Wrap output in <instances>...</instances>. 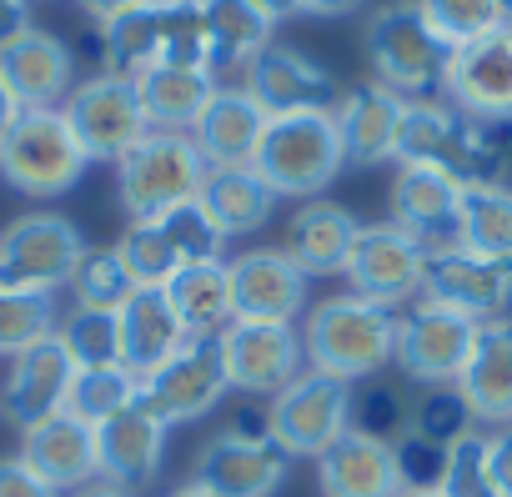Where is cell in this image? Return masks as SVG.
Masks as SVG:
<instances>
[{"label":"cell","instance_id":"obj_2","mask_svg":"<svg viewBox=\"0 0 512 497\" xmlns=\"http://www.w3.org/2000/svg\"><path fill=\"white\" fill-rule=\"evenodd\" d=\"M397 307L367 302L357 292H337L322 297L307 317H302V347H307V367L322 377H337L347 387L382 377L387 367H397Z\"/></svg>","mask_w":512,"mask_h":497},{"label":"cell","instance_id":"obj_22","mask_svg":"<svg viewBox=\"0 0 512 497\" xmlns=\"http://www.w3.org/2000/svg\"><path fill=\"white\" fill-rule=\"evenodd\" d=\"M267 111L256 106V96L246 86H216L211 106L201 111V121L191 126V141L206 161V171H236V166H251L256 146H262V131H267Z\"/></svg>","mask_w":512,"mask_h":497},{"label":"cell","instance_id":"obj_37","mask_svg":"<svg viewBox=\"0 0 512 497\" xmlns=\"http://www.w3.org/2000/svg\"><path fill=\"white\" fill-rule=\"evenodd\" d=\"M116 257H121V267L131 272L136 292H166V287L176 282V272L186 267V262L176 257L171 236L161 231V221H131V226L121 231V241H116Z\"/></svg>","mask_w":512,"mask_h":497},{"label":"cell","instance_id":"obj_30","mask_svg":"<svg viewBox=\"0 0 512 497\" xmlns=\"http://www.w3.org/2000/svg\"><path fill=\"white\" fill-rule=\"evenodd\" d=\"M216 86H221L216 71H191V66H156V71L136 76L146 126L151 131H176V136H191V126L211 106Z\"/></svg>","mask_w":512,"mask_h":497},{"label":"cell","instance_id":"obj_26","mask_svg":"<svg viewBox=\"0 0 512 497\" xmlns=\"http://www.w3.org/2000/svg\"><path fill=\"white\" fill-rule=\"evenodd\" d=\"M402 111L407 101L377 81H362V86H347L342 101H337V131H342V151H347V166H382L397 156V126H402Z\"/></svg>","mask_w":512,"mask_h":497},{"label":"cell","instance_id":"obj_23","mask_svg":"<svg viewBox=\"0 0 512 497\" xmlns=\"http://www.w3.org/2000/svg\"><path fill=\"white\" fill-rule=\"evenodd\" d=\"M21 462L66 497L96 482V427L76 422L71 412H51L21 432Z\"/></svg>","mask_w":512,"mask_h":497},{"label":"cell","instance_id":"obj_20","mask_svg":"<svg viewBox=\"0 0 512 497\" xmlns=\"http://www.w3.org/2000/svg\"><path fill=\"white\" fill-rule=\"evenodd\" d=\"M71 377H76V362L66 357V347L56 337L6 357V377H0V417L26 432L31 422H41V417L66 407Z\"/></svg>","mask_w":512,"mask_h":497},{"label":"cell","instance_id":"obj_21","mask_svg":"<svg viewBox=\"0 0 512 497\" xmlns=\"http://www.w3.org/2000/svg\"><path fill=\"white\" fill-rule=\"evenodd\" d=\"M457 206H462V181L437 171V166H417L402 161L387 191V221H397L402 231H412L427 246H447L457 236Z\"/></svg>","mask_w":512,"mask_h":497},{"label":"cell","instance_id":"obj_9","mask_svg":"<svg viewBox=\"0 0 512 497\" xmlns=\"http://www.w3.org/2000/svg\"><path fill=\"white\" fill-rule=\"evenodd\" d=\"M477 332L482 322L417 297L412 307H402L397 322V372L412 387H452L477 347Z\"/></svg>","mask_w":512,"mask_h":497},{"label":"cell","instance_id":"obj_24","mask_svg":"<svg viewBox=\"0 0 512 497\" xmlns=\"http://www.w3.org/2000/svg\"><path fill=\"white\" fill-rule=\"evenodd\" d=\"M166 432L171 427L156 422L141 402L116 412L111 422L96 427V477H106V482H116L126 492L146 487L156 477L161 457H166Z\"/></svg>","mask_w":512,"mask_h":497},{"label":"cell","instance_id":"obj_13","mask_svg":"<svg viewBox=\"0 0 512 497\" xmlns=\"http://www.w3.org/2000/svg\"><path fill=\"white\" fill-rule=\"evenodd\" d=\"M216 347L236 397H277L307 372L302 327L292 322H231Z\"/></svg>","mask_w":512,"mask_h":497},{"label":"cell","instance_id":"obj_38","mask_svg":"<svg viewBox=\"0 0 512 497\" xmlns=\"http://www.w3.org/2000/svg\"><path fill=\"white\" fill-rule=\"evenodd\" d=\"M56 327H61L56 297L0 282V357H16V352L56 337Z\"/></svg>","mask_w":512,"mask_h":497},{"label":"cell","instance_id":"obj_58","mask_svg":"<svg viewBox=\"0 0 512 497\" xmlns=\"http://www.w3.org/2000/svg\"><path fill=\"white\" fill-rule=\"evenodd\" d=\"M502 21L512 26V0H502Z\"/></svg>","mask_w":512,"mask_h":497},{"label":"cell","instance_id":"obj_35","mask_svg":"<svg viewBox=\"0 0 512 497\" xmlns=\"http://www.w3.org/2000/svg\"><path fill=\"white\" fill-rule=\"evenodd\" d=\"M472 252L487 257H507L512 262V186H462V206H457V236Z\"/></svg>","mask_w":512,"mask_h":497},{"label":"cell","instance_id":"obj_41","mask_svg":"<svg viewBox=\"0 0 512 497\" xmlns=\"http://www.w3.org/2000/svg\"><path fill=\"white\" fill-rule=\"evenodd\" d=\"M417 6H422L432 36H437L447 51L472 46V41H482L487 31L507 26V21H502V0H417Z\"/></svg>","mask_w":512,"mask_h":497},{"label":"cell","instance_id":"obj_54","mask_svg":"<svg viewBox=\"0 0 512 497\" xmlns=\"http://www.w3.org/2000/svg\"><path fill=\"white\" fill-rule=\"evenodd\" d=\"M66 497H136V492H126V487H116V482L96 477V482H86V487H76V492H66Z\"/></svg>","mask_w":512,"mask_h":497},{"label":"cell","instance_id":"obj_3","mask_svg":"<svg viewBox=\"0 0 512 497\" xmlns=\"http://www.w3.org/2000/svg\"><path fill=\"white\" fill-rule=\"evenodd\" d=\"M251 171L262 176L277 196L317 201L342 171V131L332 111H302V116H272L262 131V146L251 156Z\"/></svg>","mask_w":512,"mask_h":497},{"label":"cell","instance_id":"obj_19","mask_svg":"<svg viewBox=\"0 0 512 497\" xmlns=\"http://www.w3.org/2000/svg\"><path fill=\"white\" fill-rule=\"evenodd\" d=\"M0 81L21 101V111L66 106V96L76 86V56L61 36L26 26L11 41H0Z\"/></svg>","mask_w":512,"mask_h":497},{"label":"cell","instance_id":"obj_16","mask_svg":"<svg viewBox=\"0 0 512 497\" xmlns=\"http://www.w3.org/2000/svg\"><path fill=\"white\" fill-rule=\"evenodd\" d=\"M442 101L472 121L512 126V26H497L482 41L457 46L447 56Z\"/></svg>","mask_w":512,"mask_h":497},{"label":"cell","instance_id":"obj_17","mask_svg":"<svg viewBox=\"0 0 512 497\" xmlns=\"http://www.w3.org/2000/svg\"><path fill=\"white\" fill-rule=\"evenodd\" d=\"M241 86L256 96L267 116H302V111H337L342 101V81L312 61L307 51L287 46V41H272L262 56H256L246 71H241Z\"/></svg>","mask_w":512,"mask_h":497},{"label":"cell","instance_id":"obj_42","mask_svg":"<svg viewBox=\"0 0 512 497\" xmlns=\"http://www.w3.org/2000/svg\"><path fill=\"white\" fill-rule=\"evenodd\" d=\"M161 221V231L171 236V246H176V257L191 267V262H226V231L206 216V206L201 201H181V206H171L166 216H156Z\"/></svg>","mask_w":512,"mask_h":497},{"label":"cell","instance_id":"obj_8","mask_svg":"<svg viewBox=\"0 0 512 497\" xmlns=\"http://www.w3.org/2000/svg\"><path fill=\"white\" fill-rule=\"evenodd\" d=\"M427 252L432 246L417 241L412 231H402L397 221H362V231L352 241V257L342 267L347 292L402 312V307H412L422 297Z\"/></svg>","mask_w":512,"mask_h":497},{"label":"cell","instance_id":"obj_51","mask_svg":"<svg viewBox=\"0 0 512 497\" xmlns=\"http://www.w3.org/2000/svg\"><path fill=\"white\" fill-rule=\"evenodd\" d=\"M76 6H81L96 26H106V21H116V16H126V11L146 6V0H76Z\"/></svg>","mask_w":512,"mask_h":497},{"label":"cell","instance_id":"obj_31","mask_svg":"<svg viewBox=\"0 0 512 497\" xmlns=\"http://www.w3.org/2000/svg\"><path fill=\"white\" fill-rule=\"evenodd\" d=\"M201 21L211 46V71H246L277 41V21L262 16L251 0H201Z\"/></svg>","mask_w":512,"mask_h":497},{"label":"cell","instance_id":"obj_7","mask_svg":"<svg viewBox=\"0 0 512 497\" xmlns=\"http://www.w3.org/2000/svg\"><path fill=\"white\" fill-rule=\"evenodd\" d=\"M91 252L81 226L61 211H21L0 226V282L56 297Z\"/></svg>","mask_w":512,"mask_h":497},{"label":"cell","instance_id":"obj_47","mask_svg":"<svg viewBox=\"0 0 512 497\" xmlns=\"http://www.w3.org/2000/svg\"><path fill=\"white\" fill-rule=\"evenodd\" d=\"M226 437H246V442H272V397H236L226 427Z\"/></svg>","mask_w":512,"mask_h":497},{"label":"cell","instance_id":"obj_18","mask_svg":"<svg viewBox=\"0 0 512 497\" xmlns=\"http://www.w3.org/2000/svg\"><path fill=\"white\" fill-rule=\"evenodd\" d=\"M287 467L292 457L277 442H246V437L211 432L191 457V482H201L216 497H272L287 482Z\"/></svg>","mask_w":512,"mask_h":497},{"label":"cell","instance_id":"obj_14","mask_svg":"<svg viewBox=\"0 0 512 497\" xmlns=\"http://www.w3.org/2000/svg\"><path fill=\"white\" fill-rule=\"evenodd\" d=\"M422 297L447 307V312H462L472 322H492L512 307V262L472 252V246H462V241L432 246Z\"/></svg>","mask_w":512,"mask_h":497},{"label":"cell","instance_id":"obj_1","mask_svg":"<svg viewBox=\"0 0 512 497\" xmlns=\"http://www.w3.org/2000/svg\"><path fill=\"white\" fill-rule=\"evenodd\" d=\"M392 161L397 166L402 161L437 166V171L457 176L462 186H497V181H507V166H512V136L497 121H472L437 96H417L402 111Z\"/></svg>","mask_w":512,"mask_h":497},{"label":"cell","instance_id":"obj_4","mask_svg":"<svg viewBox=\"0 0 512 497\" xmlns=\"http://www.w3.org/2000/svg\"><path fill=\"white\" fill-rule=\"evenodd\" d=\"M362 56L377 86L397 91L402 101H417V96L442 91V71L452 51L432 36L417 0H392V6H377L367 16Z\"/></svg>","mask_w":512,"mask_h":497},{"label":"cell","instance_id":"obj_55","mask_svg":"<svg viewBox=\"0 0 512 497\" xmlns=\"http://www.w3.org/2000/svg\"><path fill=\"white\" fill-rule=\"evenodd\" d=\"M16 116H21V101L6 91V81H0V136H6V126H11Z\"/></svg>","mask_w":512,"mask_h":497},{"label":"cell","instance_id":"obj_36","mask_svg":"<svg viewBox=\"0 0 512 497\" xmlns=\"http://www.w3.org/2000/svg\"><path fill=\"white\" fill-rule=\"evenodd\" d=\"M136 397H141V377L126 372L121 362H116V367H76L61 412H71V417L86 422V427H101V422H111L116 412L136 407Z\"/></svg>","mask_w":512,"mask_h":497},{"label":"cell","instance_id":"obj_53","mask_svg":"<svg viewBox=\"0 0 512 497\" xmlns=\"http://www.w3.org/2000/svg\"><path fill=\"white\" fill-rule=\"evenodd\" d=\"M251 6L262 11V16H272L277 26H282V21H292V16H302V0H251Z\"/></svg>","mask_w":512,"mask_h":497},{"label":"cell","instance_id":"obj_6","mask_svg":"<svg viewBox=\"0 0 512 497\" xmlns=\"http://www.w3.org/2000/svg\"><path fill=\"white\" fill-rule=\"evenodd\" d=\"M206 181V161L191 136L176 131H146L121 161H116V191L121 211L131 221H156L181 201H196Z\"/></svg>","mask_w":512,"mask_h":497},{"label":"cell","instance_id":"obj_27","mask_svg":"<svg viewBox=\"0 0 512 497\" xmlns=\"http://www.w3.org/2000/svg\"><path fill=\"white\" fill-rule=\"evenodd\" d=\"M452 387L472 407V422H482V427L512 422V322L507 317L482 322L477 347H472V357H467V367Z\"/></svg>","mask_w":512,"mask_h":497},{"label":"cell","instance_id":"obj_46","mask_svg":"<svg viewBox=\"0 0 512 497\" xmlns=\"http://www.w3.org/2000/svg\"><path fill=\"white\" fill-rule=\"evenodd\" d=\"M392 457H397L402 487H442V472H447V447L442 442H427V437L407 432V437L392 442Z\"/></svg>","mask_w":512,"mask_h":497},{"label":"cell","instance_id":"obj_12","mask_svg":"<svg viewBox=\"0 0 512 497\" xmlns=\"http://www.w3.org/2000/svg\"><path fill=\"white\" fill-rule=\"evenodd\" d=\"M352 427V387L322 372H302L272 397V442L292 462H317Z\"/></svg>","mask_w":512,"mask_h":497},{"label":"cell","instance_id":"obj_28","mask_svg":"<svg viewBox=\"0 0 512 497\" xmlns=\"http://www.w3.org/2000/svg\"><path fill=\"white\" fill-rule=\"evenodd\" d=\"M362 221L342 206V201H302L292 226H287V252L297 257V267L307 277H342L347 257H352V241H357Z\"/></svg>","mask_w":512,"mask_h":497},{"label":"cell","instance_id":"obj_44","mask_svg":"<svg viewBox=\"0 0 512 497\" xmlns=\"http://www.w3.org/2000/svg\"><path fill=\"white\" fill-rule=\"evenodd\" d=\"M352 432H367L382 442L407 437L412 432V397L397 387H377V382L352 392Z\"/></svg>","mask_w":512,"mask_h":497},{"label":"cell","instance_id":"obj_50","mask_svg":"<svg viewBox=\"0 0 512 497\" xmlns=\"http://www.w3.org/2000/svg\"><path fill=\"white\" fill-rule=\"evenodd\" d=\"M26 26H31V0H0V41H11Z\"/></svg>","mask_w":512,"mask_h":497},{"label":"cell","instance_id":"obj_48","mask_svg":"<svg viewBox=\"0 0 512 497\" xmlns=\"http://www.w3.org/2000/svg\"><path fill=\"white\" fill-rule=\"evenodd\" d=\"M0 497H61V492L46 477H36L16 452V457H0Z\"/></svg>","mask_w":512,"mask_h":497},{"label":"cell","instance_id":"obj_39","mask_svg":"<svg viewBox=\"0 0 512 497\" xmlns=\"http://www.w3.org/2000/svg\"><path fill=\"white\" fill-rule=\"evenodd\" d=\"M131 297H136V282L121 267L116 246H91L76 267V277H71V302L81 312H121Z\"/></svg>","mask_w":512,"mask_h":497},{"label":"cell","instance_id":"obj_5","mask_svg":"<svg viewBox=\"0 0 512 497\" xmlns=\"http://www.w3.org/2000/svg\"><path fill=\"white\" fill-rule=\"evenodd\" d=\"M86 166L91 156L81 151L61 106L21 111L0 136V181L21 196H36V201L66 196L86 176Z\"/></svg>","mask_w":512,"mask_h":497},{"label":"cell","instance_id":"obj_33","mask_svg":"<svg viewBox=\"0 0 512 497\" xmlns=\"http://www.w3.org/2000/svg\"><path fill=\"white\" fill-rule=\"evenodd\" d=\"M101 71H116V76H146L166 61V6L161 0H146V6L116 16L101 26Z\"/></svg>","mask_w":512,"mask_h":497},{"label":"cell","instance_id":"obj_57","mask_svg":"<svg viewBox=\"0 0 512 497\" xmlns=\"http://www.w3.org/2000/svg\"><path fill=\"white\" fill-rule=\"evenodd\" d=\"M397 497H442V492H437V487H402Z\"/></svg>","mask_w":512,"mask_h":497},{"label":"cell","instance_id":"obj_45","mask_svg":"<svg viewBox=\"0 0 512 497\" xmlns=\"http://www.w3.org/2000/svg\"><path fill=\"white\" fill-rule=\"evenodd\" d=\"M442 497H497L492 467H487V432H467L447 447V472H442Z\"/></svg>","mask_w":512,"mask_h":497},{"label":"cell","instance_id":"obj_40","mask_svg":"<svg viewBox=\"0 0 512 497\" xmlns=\"http://www.w3.org/2000/svg\"><path fill=\"white\" fill-rule=\"evenodd\" d=\"M56 342L66 347V357L76 367H116L121 362V317L71 307L56 327Z\"/></svg>","mask_w":512,"mask_h":497},{"label":"cell","instance_id":"obj_43","mask_svg":"<svg viewBox=\"0 0 512 497\" xmlns=\"http://www.w3.org/2000/svg\"><path fill=\"white\" fill-rule=\"evenodd\" d=\"M412 432L452 447L457 437L472 432V407L462 402L457 387H417L412 392Z\"/></svg>","mask_w":512,"mask_h":497},{"label":"cell","instance_id":"obj_59","mask_svg":"<svg viewBox=\"0 0 512 497\" xmlns=\"http://www.w3.org/2000/svg\"><path fill=\"white\" fill-rule=\"evenodd\" d=\"M176 6H191V0H176Z\"/></svg>","mask_w":512,"mask_h":497},{"label":"cell","instance_id":"obj_11","mask_svg":"<svg viewBox=\"0 0 512 497\" xmlns=\"http://www.w3.org/2000/svg\"><path fill=\"white\" fill-rule=\"evenodd\" d=\"M61 111H66L81 151L91 161H111V166L151 131L146 126V111H141L136 81L131 76H116V71H96V76L76 81Z\"/></svg>","mask_w":512,"mask_h":497},{"label":"cell","instance_id":"obj_52","mask_svg":"<svg viewBox=\"0 0 512 497\" xmlns=\"http://www.w3.org/2000/svg\"><path fill=\"white\" fill-rule=\"evenodd\" d=\"M362 11V0H302V16H317V21H342Z\"/></svg>","mask_w":512,"mask_h":497},{"label":"cell","instance_id":"obj_25","mask_svg":"<svg viewBox=\"0 0 512 497\" xmlns=\"http://www.w3.org/2000/svg\"><path fill=\"white\" fill-rule=\"evenodd\" d=\"M312 467H317V492L322 497H397L402 492L392 442L352 432V427Z\"/></svg>","mask_w":512,"mask_h":497},{"label":"cell","instance_id":"obj_49","mask_svg":"<svg viewBox=\"0 0 512 497\" xmlns=\"http://www.w3.org/2000/svg\"><path fill=\"white\" fill-rule=\"evenodd\" d=\"M487 467H492L497 497H512V422L487 432Z\"/></svg>","mask_w":512,"mask_h":497},{"label":"cell","instance_id":"obj_15","mask_svg":"<svg viewBox=\"0 0 512 497\" xmlns=\"http://www.w3.org/2000/svg\"><path fill=\"white\" fill-rule=\"evenodd\" d=\"M231 272V312L236 322H292L307 317L312 277L297 267L287 246H246L226 262Z\"/></svg>","mask_w":512,"mask_h":497},{"label":"cell","instance_id":"obj_10","mask_svg":"<svg viewBox=\"0 0 512 497\" xmlns=\"http://www.w3.org/2000/svg\"><path fill=\"white\" fill-rule=\"evenodd\" d=\"M226 397H231V377H226L216 337H191L171 362H161L151 377H141V397L136 402L156 422L186 427V422L211 417Z\"/></svg>","mask_w":512,"mask_h":497},{"label":"cell","instance_id":"obj_34","mask_svg":"<svg viewBox=\"0 0 512 497\" xmlns=\"http://www.w3.org/2000/svg\"><path fill=\"white\" fill-rule=\"evenodd\" d=\"M166 297H171V307H176V317H181V327L191 337H221L236 322L226 262H191V267H181L176 282L166 287Z\"/></svg>","mask_w":512,"mask_h":497},{"label":"cell","instance_id":"obj_29","mask_svg":"<svg viewBox=\"0 0 512 497\" xmlns=\"http://www.w3.org/2000/svg\"><path fill=\"white\" fill-rule=\"evenodd\" d=\"M116 317H121V367L136 377H151L161 362H171L191 342L166 292H136Z\"/></svg>","mask_w":512,"mask_h":497},{"label":"cell","instance_id":"obj_56","mask_svg":"<svg viewBox=\"0 0 512 497\" xmlns=\"http://www.w3.org/2000/svg\"><path fill=\"white\" fill-rule=\"evenodd\" d=\"M166 497H216V492H206L201 482H191V477H186V482H181V487H171Z\"/></svg>","mask_w":512,"mask_h":497},{"label":"cell","instance_id":"obj_32","mask_svg":"<svg viewBox=\"0 0 512 497\" xmlns=\"http://www.w3.org/2000/svg\"><path fill=\"white\" fill-rule=\"evenodd\" d=\"M206 216L231 236H251V231H262L272 221V206H277V191L256 176L251 166H236V171H206L201 181V196Z\"/></svg>","mask_w":512,"mask_h":497}]
</instances>
